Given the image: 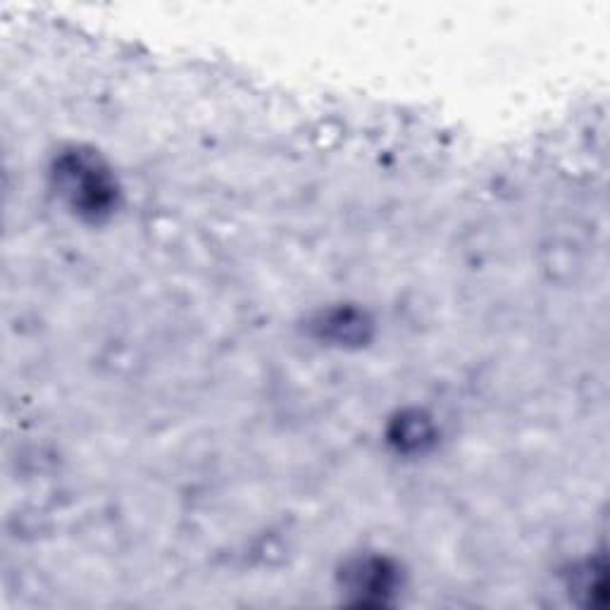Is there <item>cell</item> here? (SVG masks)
I'll return each instance as SVG.
<instances>
[{
	"label": "cell",
	"mask_w": 610,
	"mask_h": 610,
	"mask_svg": "<svg viewBox=\"0 0 610 610\" xmlns=\"http://www.w3.org/2000/svg\"><path fill=\"white\" fill-rule=\"evenodd\" d=\"M53 182L58 196L82 220L101 223L117 208V179L96 151L68 148L53 163Z\"/></svg>",
	"instance_id": "obj_1"
},
{
	"label": "cell",
	"mask_w": 610,
	"mask_h": 610,
	"mask_svg": "<svg viewBox=\"0 0 610 610\" xmlns=\"http://www.w3.org/2000/svg\"><path fill=\"white\" fill-rule=\"evenodd\" d=\"M394 587L396 570L384 558H358L343 572V589L353 593L358 603H384Z\"/></svg>",
	"instance_id": "obj_2"
},
{
	"label": "cell",
	"mask_w": 610,
	"mask_h": 610,
	"mask_svg": "<svg viewBox=\"0 0 610 610\" xmlns=\"http://www.w3.org/2000/svg\"><path fill=\"white\" fill-rule=\"evenodd\" d=\"M322 332L330 334L334 341H361L365 339V320L361 312L355 310H332L327 312V318H322Z\"/></svg>",
	"instance_id": "obj_3"
},
{
	"label": "cell",
	"mask_w": 610,
	"mask_h": 610,
	"mask_svg": "<svg viewBox=\"0 0 610 610\" xmlns=\"http://www.w3.org/2000/svg\"><path fill=\"white\" fill-rule=\"evenodd\" d=\"M399 436H401V446H405V448H420L422 444L427 442V436H430L427 420H420L417 415L409 417V420H401Z\"/></svg>",
	"instance_id": "obj_4"
}]
</instances>
